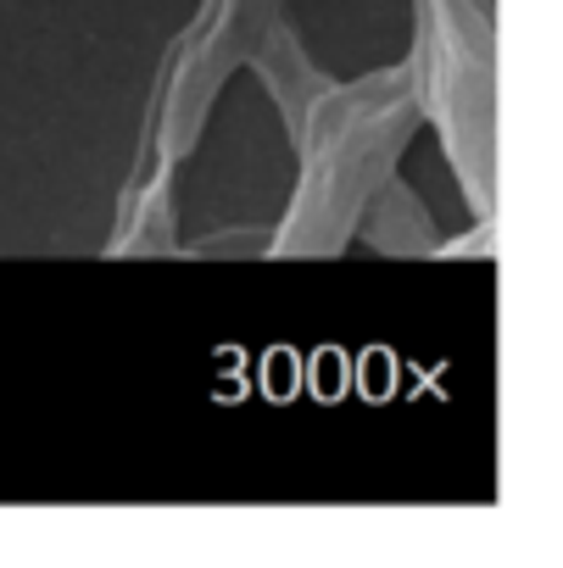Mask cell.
<instances>
[{
  "instance_id": "cell-2",
  "label": "cell",
  "mask_w": 563,
  "mask_h": 568,
  "mask_svg": "<svg viewBox=\"0 0 563 568\" xmlns=\"http://www.w3.org/2000/svg\"><path fill=\"white\" fill-rule=\"evenodd\" d=\"M413 12H419V45L408 62V84L419 118L435 123L469 206L491 212V168H496L491 0H413Z\"/></svg>"
},
{
  "instance_id": "cell-3",
  "label": "cell",
  "mask_w": 563,
  "mask_h": 568,
  "mask_svg": "<svg viewBox=\"0 0 563 568\" xmlns=\"http://www.w3.org/2000/svg\"><path fill=\"white\" fill-rule=\"evenodd\" d=\"M279 18H285L279 0H201L195 23L173 45L168 73L157 84V112L145 134V156L157 162V173H173L195 151L218 90L229 84L234 68H245L262 51Z\"/></svg>"
},
{
  "instance_id": "cell-1",
  "label": "cell",
  "mask_w": 563,
  "mask_h": 568,
  "mask_svg": "<svg viewBox=\"0 0 563 568\" xmlns=\"http://www.w3.org/2000/svg\"><path fill=\"white\" fill-rule=\"evenodd\" d=\"M419 129V101L408 68L369 73L358 84L324 79L319 95L291 123L302 151V184L291 195L285 229L268 240L279 256H335L352 234L374 190L396 173L408 134Z\"/></svg>"
}]
</instances>
